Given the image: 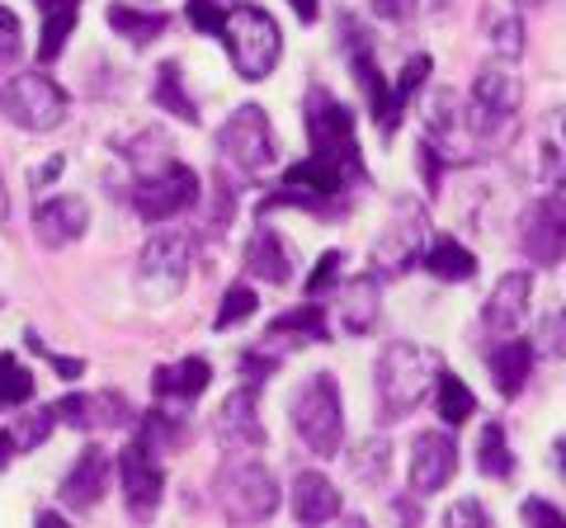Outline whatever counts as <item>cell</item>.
Returning <instances> with one entry per match:
<instances>
[{
  "instance_id": "cell-41",
  "label": "cell",
  "mask_w": 566,
  "mask_h": 528,
  "mask_svg": "<svg viewBox=\"0 0 566 528\" xmlns=\"http://www.w3.org/2000/svg\"><path fill=\"white\" fill-rule=\"evenodd\" d=\"M538 355L547 359H566V311H547L538 321Z\"/></svg>"
},
{
  "instance_id": "cell-16",
  "label": "cell",
  "mask_w": 566,
  "mask_h": 528,
  "mask_svg": "<svg viewBox=\"0 0 566 528\" xmlns=\"http://www.w3.org/2000/svg\"><path fill=\"white\" fill-rule=\"evenodd\" d=\"M458 472V444L444 430H424L411 444V490L416 496H434L444 490Z\"/></svg>"
},
{
  "instance_id": "cell-29",
  "label": "cell",
  "mask_w": 566,
  "mask_h": 528,
  "mask_svg": "<svg viewBox=\"0 0 566 528\" xmlns=\"http://www.w3.org/2000/svg\"><path fill=\"white\" fill-rule=\"evenodd\" d=\"M476 467H482V477H491V482H510V477H515V453H510V444H505V425H501V420H486V425H482Z\"/></svg>"
},
{
  "instance_id": "cell-18",
  "label": "cell",
  "mask_w": 566,
  "mask_h": 528,
  "mask_svg": "<svg viewBox=\"0 0 566 528\" xmlns=\"http://www.w3.org/2000/svg\"><path fill=\"white\" fill-rule=\"evenodd\" d=\"M85 226H91V208H85V199H76V193H57V199H48L39 213H33V232H39L48 251H62V245L81 241Z\"/></svg>"
},
{
  "instance_id": "cell-23",
  "label": "cell",
  "mask_w": 566,
  "mask_h": 528,
  "mask_svg": "<svg viewBox=\"0 0 566 528\" xmlns=\"http://www.w3.org/2000/svg\"><path fill=\"white\" fill-rule=\"evenodd\" d=\"M382 316V284L378 274H359L340 288V326L349 336H368Z\"/></svg>"
},
{
  "instance_id": "cell-15",
  "label": "cell",
  "mask_w": 566,
  "mask_h": 528,
  "mask_svg": "<svg viewBox=\"0 0 566 528\" xmlns=\"http://www.w3.org/2000/svg\"><path fill=\"white\" fill-rule=\"evenodd\" d=\"M520 245L534 264L553 270L557 260H566V199H538L520 222Z\"/></svg>"
},
{
  "instance_id": "cell-54",
  "label": "cell",
  "mask_w": 566,
  "mask_h": 528,
  "mask_svg": "<svg viewBox=\"0 0 566 528\" xmlns=\"http://www.w3.org/2000/svg\"><path fill=\"white\" fill-rule=\"evenodd\" d=\"M515 6H520V10H534V6H543V0H515Z\"/></svg>"
},
{
  "instance_id": "cell-26",
  "label": "cell",
  "mask_w": 566,
  "mask_h": 528,
  "mask_svg": "<svg viewBox=\"0 0 566 528\" xmlns=\"http://www.w3.org/2000/svg\"><path fill=\"white\" fill-rule=\"evenodd\" d=\"M208 382H212V363L189 355V359L170 363V368H156L151 387H156V397H166V401H193V397L208 392Z\"/></svg>"
},
{
  "instance_id": "cell-44",
  "label": "cell",
  "mask_w": 566,
  "mask_h": 528,
  "mask_svg": "<svg viewBox=\"0 0 566 528\" xmlns=\"http://www.w3.org/2000/svg\"><path fill=\"white\" fill-rule=\"evenodd\" d=\"M340 264H345L340 251H326L322 264H316L312 278H307V297H326V293L335 288V278H340Z\"/></svg>"
},
{
  "instance_id": "cell-32",
  "label": "cell",
  "mask_w": 566,
  "mask_h": 528,
  "mask_svg": "<svg viewBox=\"0 0 566 528\" xmlns=\"http://www.w3.org/2000/svg\"><path fill=\"white\" fill-rule=\"evenodd\" d=\"M137 439L147 444L151 453H170V448H185L189 444V430L180 415H166V411H147L137 425Z\"/></svg>"
},
{
  "instance_id": "cell-43",
  "label": "cell",
  "mask_w": 566,
  "mask_h": 528,
  "mask_svg": "<svg viewBox=\"0 0 566 528\" xmlns=\"http://www.w3.org/2000/svg\"><path fill=\"white\" fill-rule=\"evenodd\" d=\"M434 0H374V14L378 20H392V24H416Z\"/></svg>"
},
{
  "instance_id": "cell-13",
  "label": "cell",
  "mask_w": 566,
  "mask_h": 528,
  "mask_svg": "<svg viewBox=\"0 0 566 528\" xmlns=\"http://www.w3.org/2000/svg\"><path fill=\"white\" fill-rule=\"evenodd\" d=\"M118 472H123V500H128V515L133 519H151L156 505L166 500V467L142 439H133L118 457Z\"/></svg>"
},
{
  "instance_id": "cell-7",
  "label": "cell",
  "mask_w": 566,
  "mask_h": 528,
  "mask_svg": "<svg viewBox=\"0 0 566 528\" xmlns=\"http://www.w3.org/2000/svg\"><path fill=\"white\" fill-rule=\"evenodd\" d=\"M71 109V95L43 72H24L0 91V114L20 123L24 133H52Z\"/></svg>"
},
{
  "instance_id": "cell-5",
  "label": "cell",
  "mask_w": 566,
  "mask_h": 528,
  "mask_svg": "<svg viewBox=\"0 0 566 528\" xmlns=\"http://www.w3.org/2000/svg\"><path fill=\"white\" fill-rule=\"evenodd\" d=\"M189 278V236L185 232H161L142 245L137 255V293L147 307H166L180 297Z\"/></svg>"
},
{
  "instance_id": "cell-46",
  "label": "cell",
  "mask_w": 566,
  "mask_h": 528,
  "mask_svg": "<svg viewBox=\"0 0 566 528\" xmlns=\"http://www.w3.org/2000/svg\"><path fill=\"white\" fill-rule=\"evenodd\" d=\"M20 47H24V29L6 6H0V62H14L20 57Z\"/></svg>"
},
{
  "instance_id": "cell-17",
  "label": "cell",
  "mask_w": 566,
  "mask_h": 528,
  "mask_svg": "<svg viewBox=\"0 0 566 528\" xmlns=\"http://www.w3.org/2000/svg\"><path fill=\"white\" fill-rule=\"evenodd\" d=\"M528 297H534V278H528L524 270L515 274H505L501 284L491 288L486 297V307H482V326H486V336H515L520 321H524V311H528Z\"/></svg>"
},
{
  "instance_id": "cell-36",
  "label": "cell",
  "mask_w": 566,
  "mask_h": 528,
  "mask_svg": "<svg viewBox=\"0 0 566 528\" xmlns=\"http://www.w3.org/2000/svg\"><path fill=\"white\" fill-rule=\"evenodd\" d=\"M434 72V62L424 57V52H416L411 62L401 66V76H397V85H392V118H397V128H401V114H406V104H411V95L424 85V76Z\"/></svg>"
},
{
  "instance_id": "cell-8",
  "label": "cell",
  "mask_w": 566,
  "mask_h": 528,
  "mask_svg": "<svg viewBox=\"0 0 566 528\" xmlns=\"http://www.w3.org/2000/svg\"><path fill=\"white\" fill-rule=\"evenodd\" d=\"M520 104H524V81H520L515 66H510V57L486 62L482 72H476V81H472V99H468V114H463L468 133L505 128V123L520 114Z\"/></svg>"
},
{
  "instance_id": "cell-55",
  "label": "cell",
  "mask_w": 566,
  "mask_h": 528,
  "mask_svg": "<svg viewBox=\"0 0 566 528\" xmlns=\"http://www.w3.org/2000/svg\"><path fill=\"white\" fill-rule=\"evenodd\" d=\"M39 6H43V10H52V6H57V0H39ZM66 6H71V0H66Z\"/></svg>"
},
{
  "instance_id": "cell-42",
  "label": "cell",
  "mask_w": 566,
  "mask_h": 528,
  "mask_svg": "<svg viewBox=\"0 0 566 528\" xmlns=\"http://www.w3.org/2000/svg\"><path fill=\"white\" fill-rule=\"evenodd\" d=\"M491 43L501 57H520L524 52V24L515 14H501V20H491Z\"/></svg>"
},
{
  "instance_id": "cell-30",
  "label": "cell",
  "mask_w": 566,
  "mask_h": 528,
  "mask_svg": "<svg viewBox=\"0 0 566 528\" xmlns=\"http://www.w3.org/2000/svg\"><path fill=\"white\" fill-rule=\"evenodd\" d=\"M434 406H439V420H444V425H468V420L476 415V397H472V387H463V378H453V373L439 368Z\"/></svg>"
},
{
  "instance_id": "cell-33",
  "label": "cell",
  "mask_w": 566,
  "mask_h": 528,
  "mask_svg": "<svg viewBox=\"0 0 566 528\" xmlns=\"http://www.w3.org/2000/svg\"><path fill=\"white\" fill-rule=\"evenodd\" d=\"M156 104H161V109H170L175 118H185V123H199V104H193L189 91H185L180 62H166L161 72H156Z\"/></svg>"
},
{
  "instance_id": "cell-28",
  "label": "cell",
  "mask_w": 566,
  "mask_h": 528,
  "mask_svg": "<svg viewBox=\"0 0 566 528\" xmlns=\"http://www.w3.org/2000/svg\"><path fill=\"white\" fill-rule=\"evenodd\" d=\"M109 24L133 47H147V43H156L170 29V14H161V10H137V6H109Z\"/></svg>"
},
{
  "instance_id": "cell-21",
  "label": "cell",
  "mask_w": 566,
  "mask_h": 528,
  "mask_svg": "<svg viewBox=\"0 0 566 528\" xmlns=\"http://www.w3.org/2000/svg\"><path fill=\"white\" fill-rule=\"evenodd\" d=\"M534 359H538V349L528 345V340H515V336H505L501 345L486 355V368H491V378H495V392L515 401L528 378H534Z\"/></svg>"
},
{
  "instance_id": "cell-24",
  "label": "cell",
  "mask_w": 566,
  "mask_h": 528,
  "mask_svg": "<svg viewBox=\"0 0 566 528\" xmlns=\"http://www.w3.org/2000/svg\"><path fill=\"white\" fill-rule=\"evenodd\" d=\"M326 345L331 340V326H326V311L316 297H307L303 307H293V311H283L270 321V330H264V345Z\"/></svg>"
},
{
  "instance_id": "cell-45",
  "label": "cell",
  "mask_w": 566,
  "mask_h": 528,
  "mask_svg": "<svg viewBox=\"0 0 566 528\" xmlns=\"http://www.w3.org/2000/svg\"><path fill=\"white\" fill-rule=\"evenodd\" d=\"M274 368H279V355H274V345H270V349H245V355H241V378H251L255 387H260L264 378H270Z\"/></svg>"
},
{
  "instance_id": "cell-4",
  "label": "cell",
  "mask_w": 566,
  "mask_h": 528,
  "mask_svg": "<svg viewBox=\"0 0 566 528\" xmlns=\"http://www.w3.org/2000/svg\"><path fill=\"white\" fill-rule=\"evenodd\" d=\"M212 496H218L222 515L232 524H260L279 509V482H274L270 467L255 463V457L232 453L218 477H212Z\"/></svg>"
},
{
  "instance_id": "cell-48",
  "label": "cell",
  "mask_w": 566,
  "mask_h": 528,
  "mask_svg": "<svg viewBox=\"0 0 566 528\" xmlns=\"http://www.w3.org/2000/svg\"><path fill=\"white\" fill-rule=\"evenodd\" d=\"M444 524H449V528H468V524L482 528V524H486V509L476 505V500H458V505L449 509V515H444Z\"/></svg>"
},
{
  "instance_id": "cell-57",
  "label": "cell",
  "mask_w": 566,
  "mask_h": 528,
  "mask_svg": "<svg viewBox=\"0 0 566 528\" xmlns=\"http://www.w3.org/2000/svg\"><path fill=\"white\" fill-rule=\"evenodd\" d=\"M71 6H76V0H71Z\"/></svg>"
},
{
  "instance_id": "cell-49",
  "label": "cell",
  "mask_w": 566,
  "mask_h": 528,
  "mask_svg": "<svg viewBox=\"0 0 566 528\" xmlns=\"http://www.w3.org/2000/svg\"><path fill=\"white\" fill-rule=\"evenodd\" d=\"M289 6H293V14H297L303 24H316V20H322V6H316V0H289Z\"/></svg>"
},
{
  "instance_id": "cell-3",
  "label": "cell",
  "mask_w": 566,
  "mask_h": 528,
  "mask_svg": "<svg viewBox=\"0 0 566 528\" xmlns=\"http://www.w3.org/2000/svg\"><path fill=\"white\" fill-rule=\"evenodd\" d=\"M293 430L316 457H335L345 444V406L335 373H312L293 392Z\"/></svg>"
},
{
  "instance_id": "cell-56",
  "label": "cell",
  "mask_w": 566,
  "mask_h": 528,
  "mask_svg": "<svg viewBox=\"0 0 566 528\" xmlns=\"http://www.w3.org/2000/svg\"><path fill=\"white\" fill-rule=\"evenodd\" d=\"M208 6H222V0H208Z\"/></svg>"
},
{
  "instance_id": "cell-38",
  "label": "cell",
  "mask_w": 566,
  "mask_h": 528,
  "mask_svg": "<svg viewBox=\"0 0 566 528\" xmlns=\"http://www.w3.org/2000/svg\"><path fill=\"white\" fill-rule=\"evenodd\" d=\"M57 425V415H52V406H43V411H29V415H20V425H14V434H10V444H14V453H29V448H39L43 439H48V430Z\"/></svg>"
},
{
  "instance_id": "cell-20",
  "label": "cell",
  "mask_w": 566,
  "mask_h": 528,
  "mask_svg": "<svg viewBox=\"0 0 566 528\" xmlns=\"http://www.w3.org/2000/svg\"><path fill=\"white\" fill-rule=\"evenodd\" d=\"M104 490H109V453L104 448H85L76 457V467L62 477V505L85 515V509H95L104 500Z\"/></svg>"
},
{
  "instance_id": "cell-35",
  "label": "cell",
  "mask_w": 566,
  "mask_h": 528,
  "mask_svg": "<svg viewBox=\"0 0 566 528\" xmlns=\"http://www.w3.org/2000/svg\"><path fill=\"white\" fill-rule=\"evenodd\" d=\"M128 161H133L137 175H151V170L170 166L175 156H170V147H166V137L156 133V128H147V133H137L133 142H128Z\"/></svg>"
},
{
  "instance_id": "cell-39",
  "label": "cell",
  "mask_w": 566,
  "mask_h": 528,
  "mask_svg": "<svg viewBox=\"0 0 566 528\" xmlns=\"http://www.w3.org/2000/svg\"><path fill=\"white\" fill-rule=\"evenodd\" d=\"M52 415H57L62 425H71V430H95V397L71 392V397H62L57 406H52Z\"/></svg>"
},
{
  "instance_id": "cell-9",
  "label": "cell",
  "mask_w": 566,
  "mask_h": 528,
  "mask_svg": "<svg viewBox=\"0 0 566 528\" xmlns=\"http://www.w3.org/2000/svg\"><path fill=\"white\" fill-rule=\"evenodd\" d=\"M307 137H312V156H331V161H345V166H364L359 142H354V109L340 104L331 91H316L307 95Z\"/></svg>"
},
{
  "instance_id": "cell-2",
  "label": "cell",
  "mask_w": 566,
  "mask_h": 528,
  "mask_svg": "<svg viewBox=\"0 0 566 528\" xmlns=\"http://www.w3.org/2000/svg\"><path fill=\"white\" fill-rule=\"evenodd\" d=\"M222 43L232 52V66L241 72V81H264L274 76V66L283 57V39H279V24L270 10L260 6H237V10H222Z\"/></svg>"
},
{
  "instance_id": "cell-12",
  "label": "cell",
  "mask_w": 566,
  "mask_h": 528,
  "mask_svg": "<svg viewBox=\"0 0 566 528\" xmlns=\"http://www.w3.org/2000/svg\"><path fill=\"white\" fill-rule=\"evenodd\" d=\"M345 47H349L354 81L364 85L368 114L378 118V133L392 137V133H397V118H392V85H387L382 66H378V57H374V33H368V29H354V20H345Z\"/></svg>"
},
{
  "instance_id": "cell-37",
  "label": "cell",
  "mask_w": 566,
  "mask_h": 528,
  "mask_svg": "<svg viewBox=\"0 0 566 528\" xmlns=\"http://www.w3.org/2000/svg\"><path fill=\"white\" fill-rule=\"evenodd\" d=\"M29 397H33V373L14 355H0V406H24Z\"/></svg>"
},
{
  "instance_id": "cell-22",
  "label": "cell",
  "mask_w": 566,
  "mask_h": 528,
  "mask_svg": "<svg viewBox=\"0 0 566 528\" xmlns=\"http://www.w3.org/2000/svg\"><path fill=\"white\" fill-rule=\"evenodd\" d=\"M289 505H293L297 524H331V519H340V509H345L340 490H335V482H326L322 472H297Z\"/></svg>"
},
{
  "instance_id": "cell-47",
  "label": "cell",
  "mask_w": 566,
  "mask_h": 528,
  "mask_svg": "<svg viewBox=\"0 0 566 528\" xmlns=\"http://www.w3.org/2000/svg\"><path fill=\"white\" fill-rule=\"evenodd\" d=\"M524 524H557V528H566V509H557V505H547V500H524Z\"/></svg>"
},
{
  "instance_id": "cell-40",
  "label": "cell",
  "mask_w": 566,
  "mask_h": 528,
  "mask_svg": "<svg viewBox=\"0 0 566 528\" xmlns=\"http://www.w3.org/2000/svg\"><path fill=\"white\" fill-rule=\"evenodd\" d=\"M71 29H76V6H62V14H52L48 29H43V47H39V57H43V62H52V57H57V52L66 47Z\"/></svg>"
},
{
  "instance_id": "cell-10",
  "label": "cell",
  "mask_w": 566,
  "mask_h": 528,
  "mask_svg": "<svg viewBox=\"0 0 566 528\" xmlns=\"http://www.w3.org/2000/svg\"><path fill=\"white\" fill-rule=\"evenodd\" d=\"M193 203H199V175H193L189 166H180V161L142 175L137 189H133V208H137L142 222H170Z\"/></svg>"
},
{
  "instance_id": "cell-19",
  "label": "cell",
  "mask_w": 566,
  "mask_h": 528,
  "mask_svg": "<svg viewBox=\"0 0 566 528\" xmlns=\"http://www.w3.org/2000/svg\"><path fill=\"white\" fill-rule=\"evenodd\" d=\"M245 274H255L260 284H293L297 264H293V245L283 241L274 226H255L251 241H245Z\"/></svg>"
},
{
  "instance_id": "cell-27",
  "label": "cell",
  "mask_w": 566,
  "mask_h": 528,
  "mask_svg": "<svg viewBox=\"0 0 566 528\" xmlns=\"http://www.w3.org/2000/svg\"><path fill=\"white\" fill-rule=\"evenodd\" d=\"M420 264L434 278H444V284H472V278H476V255L468 251L463 241H453V236H434L430 245H424Z\"/></svg>"
},
{
  "instance_id": "cell-52",
  "label": "cell",
  "mask_w": 566,
  "mask_h": 528,
  "mask_svg": "<svg viewBox=\"0 0 566 528\" xmlns=\"http://www.w3.org/2000/svg\"><path fill=\"white\" fill-rule=\"evenodd\" d=\"M14 453V444H10V434L6 430H0V467H6V457Z\"/></svg>"
},
{
  "instance_id": "cell-50",
  "label": "cell",
  "mask_w": 566,
  "mask_h": 528,
  "mask_svg": "<svg viewBox=\"0 0 566 528\" xmlns=\"http://www.w3.org/2000/svg\"><path fill=\"white\" fill-rule=\"evenodd\" d=\"M62 170H66V161H62V156H52V161H48L39 175H33V184H48V180H57Z\"/></svg>"
},
{
  "instance_id": "cell-25",
  "label": "cell",
  "mask_w": 566,
  "mask_h": 528,
  "mask_svg": "<svg viewBox=\"0 0 566 528\" xmlns=\"http://www.w3.org/2000/svg\"><path fill=\"white\" fill-rule=\"evenodd\" d=\"M538 180L547 189H566V104L547 109L538 123Z\"/></svg>"
},
{
  "instance_id": "cell-51",
  "label": "cell",
  "mask_w": 566,
  "mask_h": 528,
  "mask_svg": "<svg viewBox=\"0 0 566 528\" xmlns=\"http://www.w3.org/2000/svg\"><path fill=\"white\" fill-rule=\"evenodd\" d=\"M553 463H557V472H562V477H566V434L557 439V444H553Z\"/></svg>"
},
{
  "instance_id": "cell-6",
  "label": "cell",
  "mask_w": 566,
  "mask_h": 528,
  "mask_svg": "<svg viewBox=\"0 0 566 528\" xmlns=\"http://www.w3.org/2000/svg\"><path fill=\"white\" fill-rule=\"evenodd\" d=\"M424 245H430V218L416 199H401L392 208V222L382 226V236L374 241V274L378 278H401L406 270H416Z\"/></svg>"
},
{
  "instance_id": "cell-11",
  "label": "cell",
  "mask_w": 566,
  "mask_h": 528,
  "mask_svg": "<svg viewBox=\"0 0 566 528\" xmlns=\"http://www.w3.org/2000/svg\"><path fill=\"white\" fill-rule=\"evenodd\" d=\"M218 147L227 151V161L241 166L245 175L255 170H270L279 161V142H274V128L270 118H264L260 104H245V109H237L232 118L222 123L218 133Z\"/></svg>"
},
{
  "instance_id": "cell-14",
  "label": "cell",
  "mask_w": 566,
  "mask_h": 528,
  "mask_svg": "<svg viewBox=\"0 0 566 528\" xmlns=\"http://www.w3.org/2000/svg\"><path fill=\"white\" fill-rule=\"evenodd\" d=\"M212 439H218L227 453H255V448H264V425H260V392H255V382L237 387V392L218 406V415H212Z\"/></svg>"
},
{
  "instance_id": "cell-31",
  "label": "cell",
  "mask_w": 566,
  "mask_h": 528,
  "mask_svg": "<svg viewBox=\"0 0 566 528\" xmlns=\"http://www.w3.org/2000/svg\"><path fill=\"white\" fill-rule=\"evenodd\" d=\"M387 467H392V444H387V439H364V444L349 453V477L368 490H378L387 482Z\"/></svg>"
},
{
  "instance_id": "cell-1",
  "label": "cell",
  "mask_w": 566,
  "mask_h": 528,
  "mask_svg": "<svg viewBox=\"0 0 566 528\" xmlns=\"http://www.w3.org/2000/svg\"><path fill=\"white\" fill-rule=\"evenodd\" d=\"M439 368H444V359L434 355V349H424L416 340H397V345H387L382 349V359H378V420H401V415H411L424 397L434 392V378H439Z\"/></svg>"
},
{
  "instance_id": "cell-34",
  "label": "cell",
  "mask_w": 566,
  "mask_h": 528,
  "mask_svg": "<svg viewBox=\"0 0 566 528\" xmlns=\"http://www.w3.org/2000/svg\"><path fill=\"white\" fill-rule=\"evenodd\" d=\"M255 307H260L255 288L251 284H232V288L222 293V307H218V316H212V330H232L241 321H251Z\"/></svg>"
},
{
  "instance_id": "cell-53",
  "label": "cell",
  "mask_w": 566,
  "mask_h": 528,
  "mask_svg": "<svg viewBox=\"0 0 566 528\" xmlns=\"http://www.w3.org/2000/svg\"><path fill=\"white\" fill-rule=\"evenodd\" d=\"M10 218V193H6V184H0V222Z\"/></svg>"
}]
</instances>
